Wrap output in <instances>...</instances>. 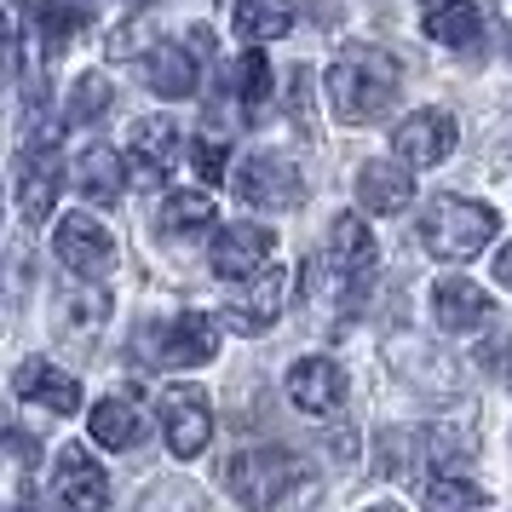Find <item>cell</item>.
I'll return each mask as SVG.
<instances>
[{"mask_svg": "<svg viewBox=\"0 0 512 512\" xmlns=\"http://www.w3.org/2000/svg\"><path fill=\"white\" fill-rule=\"evenodd\" d=\"M225 484H231V495L248 512H271V507H282L288 489L300 484V461L282 455V449H248V455H236L225 466Z\"/></svg>", "mask_w": 512, "mask_h": 512, "instance_id": "obj_3", "label": "cell"}, {"mask_svg": "<svg viewBox=\"0 0 512 512\" xmlns=\"http://www.w3.org/2000/svg\"><path fill=\"white\" fill-rule=\"evenodd\" d=\"M75 190H81L87 202H98V208L121 202L127 173H121V156L110 150V144H93V150H81V156H75Z\"/></svg>", "mask_w": 512, "mask_h": 512, "instance_id": "obj_15", "label": "cell"}, {"mask_svg": "<svg viewBox=\"0 0 512 512\" xmlns=\"http://www.w3.org/2000/svg\"><path fill=\"white\" fill-rule=\"evenodd\" d=\"M369 512H403V507H392V501H380V507H369Z\"/></svg>", "mask_w": 512, "mask_h": 512, "instance_id": "obj_30", "label": "cell"}, {"mask_svg": "<svg viewBox=\"0 0 512 512\" xmlns=\"http://www.w3.org/2000/svg\"><path fill=\"white\" fill-rule=\"evenodd\" d=\"M392 150H397V162L403 167L443 162V156L455 150V116H443V110H415V116L392 133Z\"/></svg>", "mask_w": 512, "mask_h": 512, "instance_id": "obj_10", "label": "cell"}, {"mask_svg": "<svg viewBox=\"0 0 512 512\" xmlns=\"http://www.w3.org/2000/svg\"><path fill=\"white\" fill-rule=\"evenodd\" d=\"M213 351H219L213 317L208 311H185V317L167 323L162 346H156V363H167V369H196V363H213Z\"/></svg>", "mask_w": 512, "mask_h": 512, "instance_id": "obj_14", "label": "cell"}, {"mask_svg": "<svg viewBox=\"0 0 512 512\" xmlns=\"http://www.w3.org/2000/svg\"><path fill=\"white\" fill-rule=\"evenodd\" d=\"M484 507V489L461 484V478H432L426 484V512H472Z\"/></svg>", "mask_w": 512, "mask_h": 512, "instance_id": "obj_26", "label": "cell"}, {"mask_svg": "<svg viewBox=\"0 0 512 512\" xmlns=\"http://www.w3.org/2000/svg\"><path fill=\"white\" fill-rule=\"evenodd\" d=\"M277 254V231L271 225H225L213 236V271L225 282H254Z\"/></svg>", "mask_w": 512, "mask_h": 512, "instance_id": "obj_6", "label": "cell"}, {"mask_svg": "<svg viewBox=\"0 0 512 512\" xmlns=\"http://www.w3.org/2000/svg\"><path fill=\"white\" fill-rule=\"evenodd\" d=\"M52 254L64 259L75 277L93 282L116 265V242H110V231L98 225L93 213H70V219H58V231H52Z\"/></svg>", "mask_w": 512, "mask_h": 512, "instance_id": "obj_4", "label": "cell"}, {"mask_svg": "<svg viewBox=\"0 0 512 512\" xmlns=\"http://www.w3.org/2000/svg\"><path fill=\"white\" fill-rule=\"evenodd\" d=\"M432 317L449 334H478V328H489L495 305H489V294L472 277H438V288H432Z\"/></svg>", "mask_w": 512, "mask_h": 512, "instance_id": "obj_12", "label": "cell"}, {"mask_svg": "<svg viewBox=\"0 0 512 512\" xmlns=\"http://www.w3.org/2000/svg\"><path fill=\"white\" fill-rule=\"evenodd\" d=\"M328 265L340 277H363L374 265V236L363 225V213H340L334 219V231H328Z\"/></svg>", "mask_w": 512, "mask_h": 512, "instance_id": "obj_19", "label": "cell"}, {"mask_svg": "<svg viewBox=\"0 0 512 512\" xmlns=\"http://www.w3.org/2000/svg\"><path fill=\"white\" fill-rule=\"evenodd\" d=\"M282 300H288V271L277 265V271H265V277H259V288L248 294V300L225 311V323H231L236 334H265V328L277 323Z\"/></svg>", "mask_w": 512, "mask_h": 512, "instance_id": "obj_18", "label": "cell"}, {"mask_svg": "<svg viewBox=\"0 0 512 512\" xmlns=\"http://www.w3.org/2000/svg\"><path fill=\"white\" fill-rule=\"evenodd\" d=\"M12 392L29 397V403H41V409H52V415H75L81 409V386H75L70 374L47 369V363H24L18 380H12Z\"/></svg>", "mask_w": 512, "mask_h": 512, "instance_id": "obj_17", "label": "cell"}, {"mask_svg": "<svg viewBox=\"0 0 512 512\" xmlns=\"http://www.w3.org/2000/svg\"><path fill=\"white\" fill-rule=\"evenodd\" d=\"M236 196L242 202H254V208H300V173L277 156H254V162H242L236 173Z\"/></svg>", "mask_w": 512, "mask_h": 512, "instance_id": "obj_13", "label": "cell"}, {"mask_svg": "<svg viewBox=\"0 0 512 512\" xmlns=\"http://www.w3.org/2000/svg\"><path fill=\"white\" fill-rule=\"evenodd\" d=\"M139 438H144L139 409H127L121 397H110V403H93V443H104V449H133Z\"/></svg>", "mask_w": 512, "mask_h": 512, "instance_id": "obj_23", "label": "cell"}, {"mask_svg": "<svg viewBox=\"0 0 512 512\" xmlns=\"http://www.w3.org/2000/svg\"><path fill=\"white\" fill-rule=\"evenodd\" d=\"M127 156H133L127 179H133L139 190H150V185H162L167 173H173V162L185 156V139H179V127H173L167 116H144L139 127H133Z\"/></svg>", "mask_w": 512, "mask_h": 512, "instance_id": "obj_7", "label": "cell"}, {"mask_svg": "<svg viewBox=\"0 0 512 512\" xmlns=\"http://www.w3.org/2000/svg\"><path fill=\"white\" fill-rule=\"evenodd\" d=\"M52 495H58L64 512H104L110 478H104V466H98L81 443H64V449H58V466H52Z\"/></svg>", "mask_w": 512, "mask_h": 512, "instance_id": "obj_5", "label": "cell"}, {"mask_svg": "<svg viewBox=\"0 0 512 512\" xmlns=\"http://www.w3.org/2000/svg\"><path fill=\"white\" fill-rule=\"evenodd\" d=\"M397 81H403V70L386 47H346L328 70V104L346 127H363V121L392 110Z\"/></svg>", "mask_w": 512, "mask_h": 512, "instance_id": "obj_1", "label": "cell"}, {"mask_svg": "<svg viewBox=\"0 0 512 512\" xmlns=\"http://www.w3.org/2000/svg\"><path fill=\"white\" fill-rule=\"evenodd\" d=\"M150 87L162 98L196 93V47H156L150 52Z\"/></svg>", "mask_w": 512, "mask_h": 512, "instance_id": "obj_22", "label": "cell"}, {"mask_svg": "<svg viewBox=\"0 0 512 512\" xmlns=\"http://www.w3.org/2000/svg\"><path fill=\"white\" fill-rule=\"evenodd\" d=\"M190 156H196V167H202L208 185H225V144L202 139V144H190Z\"/></svg>", "mask_w": 512, "mask_h": 512, "instance_id": "obj_28", "label": "cell"}, {"mask_svg": "<svg viewBox=\"0 0 512 512\" xmlns=\"http://www.w3.org/2000/svg\"><path fill=\"white\" fill-rule=\"evenodd\" d=\"M495 277H501V288H512V242L501 248V259H495Z\"/></svg>", "mask_w": 512, "mask_h": 512, "instance_id": "obj_29", "label": "cell"}, {"mask_svg": "<svg viewBox=\"0 0 512 512\" xmlns=\"http://www.w3.org/2000/svg\"><path fill=\"white\" fill-rule=\"evenodd\" d=\"M162 432L173 455H202L213 438V415H208V392L202 386H167L162 392Z\"/></svg>", "mask_w": 512, "mask_h": 512, "instance_id": "obj_8", "label": "cell"}, {"mask_svg": "<svg viewBox=\"0 0 512 512\" xmlns=\"http://www.w3.org/2000/svg\"><path fill=\"white\" fill-rule=\"evenodd\" d=\"M489 236H495V213H489L484 202H461V196L432 202L426 219H420V242H426V254L449 259V265H455V259H472Z\"/></svg>", "mask_w": 512, "mask_h": 512, "instance_id": "obj_2", "label": "cell"}, {"mask_svg": "<svg viewBox=\"0 0 512 512\" xmlns=\"http://www.w3.org/2000/svg\"><path fill=\"white\" fill-rule=\"evenodd\" d=\"M478 29H484V18L472 0H432V12H426V35L443 47H472Z\"/></svg>", "mask_w": 512, "mask_h": 512, "instance_id": "obj_21", "label": "cell"}, {"mask_svg": "<svg viewBox=\"0 0 512 512\" xmlns=\"http://www.w3.org/2000/svg\"><path fill=\"white\" fill-rule=\"evenodd\" d=\"M231 93L242 98V104H259V98L271 93V64H265V52H242L231 64Z\"/></svg>", "mask_w": 512, "mask_h": 512, "instance_id": "obj_25", "label": "cell"}, {"mask_svg": "<svg viewBox=\"0 0 512 512\" xmlns=\"http://www.w3.org/2000/svg\"><path fill=\"white\" fill-rule=\"evenodd\" d=\"M202 225H213V202L202 190H173L162 202V231L167 236H196Z\"/></svg>", "mask_w": 512, "mask_h": 512, "instance_id": "obj_24", "label": "cell"}, {"mask_svg": "<svg viewBox=\"0 0 512 512\" xmlns=\"http://www.w3.org/2000/svg\"><path fill=\"white\" fill-rule=\"evenodd\" d=\"M357 202L369 213H403L409 202H415V179L403 173V167L392 162H369L363 173H357Z\"/></svg>", "mask_w": 512, "mask_h": 512, "instance_id": "obj_16", "label": "cell"}, {"mask_svg": "<svg viewBox=\"0 0 512 512\" xmlns=\"http://www.w3.org/2000/svg\"><path fill=\"white\" fill-rule=\"evenodd\" d=\"M110 110V81L104 75H81L70 93V127H87V121H98Z\"/></svg>", "mask_w": 512, "mask_h": 512, "instance_id": "obj_27", "label": "cell"}, {"mask_svg": "<svg viewBox=\"0 0 512 512\" xmlns=\"http://www.w3.org/2000/svg\"><path fill=\"white\" fill-rule=\"evenodd\" d=\"M282 392H288V403L305 409V415H334V409L346 403V369H340L334 357H300V363L288 369V380H282Z\"/></svg>", "mask_w": 512, "mask_h": 512, "instance_id": "obj_9", "label": "cell"}, {"mask_svg": "<svg viewBox=\"0 0 512 512\" xmlns=\"http://www.w3.org/2000/svg\"><path fill=\"white\" fill-rule=\"evenodd\" d=\"M294 24V0H231V29L242 41H277Z\"/></svg>", "mask_w": 512, "mask_h": 512, "instance_id": "obj_20", "label": "cell"}, {"mask_svg": "<svg viewBox=\"0 0 512 512\" xmlns=\"http://www.w3.org/2000/svg\"><path fill=\"white\" fill-rule=\"evenodd\" d=\"M58 150H52V139H35L24 150V162H18V213H24L29 225H41L52 213V202H58Z\"/></svg>", "mask_w": 512, "mask_h": 512, "instance_id": "obj_11", "label": "cell"}]
</instances>
